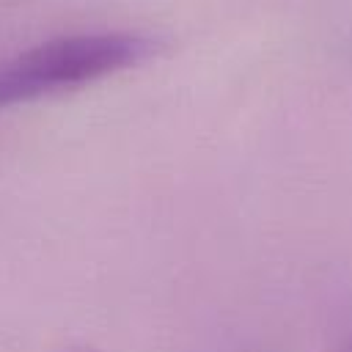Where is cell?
<instances>
[{"label":"cell","instance_id":"cell-1","mask_svg":"<svg viewBox=\"0 0 352 352\" xmlns=\"http://www.w3.org/2000/svg\"><path fill=\"white\" fill-rule=\"evenodd\" d=\"M157 41L140 33H77L50 38L0 63V110L36 96L80 88L143 63Z\"/></svg>","mask_w":352,"mask_h":352},{"label":"cell","instance_id":"cell-2","mask_svg":"<svg viewBox=\"0 0 352 352\" xmlns=\"http://www.w3.org/2000/svg\"><path fill=\"white\" fill-rule=\"evenodd\" d=\"M330 352H352V333H346V336H341L333 346H330Z\"/></svg>","mask_w":352,"mask_h":352}]
</instances>
